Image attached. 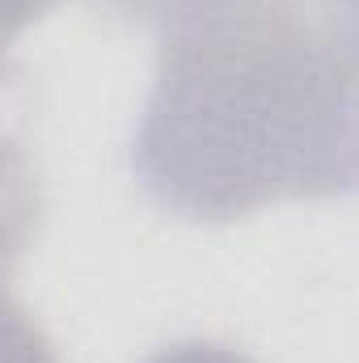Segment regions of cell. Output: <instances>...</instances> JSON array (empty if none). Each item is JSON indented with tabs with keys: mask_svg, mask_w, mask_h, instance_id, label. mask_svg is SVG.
<instances>
[{
	"mask_svg": "<svg viewBox=\"0 0 359 363\" xmlns=\"http://www.w3.org/2000/svg\"><path fill=\"white\" fill-rule=\"evenodd\" d=\"M97 4H106L110 13H118L127 21H140V26H153L157 34H165V30L182 26L186 17L203 13L211 0H97Z\"/></svg>",
	"mask_w": 359,
	"mask_h": 363,
	"instance_id": "7a4b0ae2",
	"label": "cell"
},
{
	"mask_svg": "<svg viewBox=\"0 0 359 363\" xmlns=\"http://www.w3.org/2000/svg\"><path fill=\"white\" fill-rule=\"evenodd\" d=\"M153 363H250L245 355H237L233 347H216V342H186L174 351H161Z\"/></svg>",
	"mask_w": 359,
	"mask_h": 363,
	"instance_id": "3957f363",
	"label": "cell"
},
{
	"mask_svg": "<svg viewBox=\"0 0 359 363\" xmlns=\"http://www.w3.org/2000/svg\"><path fill=\"white\" fill-rule=\"evenodd\" d=\"M136 169L190 220L343 194L359 186V60L300 0H211L161 34Z\"/></svg>",
	"mask_w": 359,
	"mask_h": 363,
	"instance_id": "6da1fadb",
	"label": "cell"
}]
</instances>
